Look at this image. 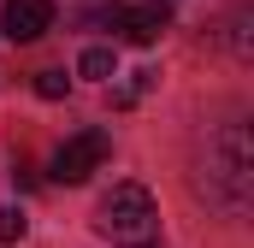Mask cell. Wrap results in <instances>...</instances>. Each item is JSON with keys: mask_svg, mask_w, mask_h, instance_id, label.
I'll return each mask as SVG.
<instances>
[{"mask_svg": "<svg viewBox=\"0 0 254 248\" xmlns=\"http://www.w3.org/2000/svg\"><path fill=\"white\" fill-rule=\"evenodd\" d=\"M95 225H101V237H113V243H125V248H154V237H160V207H154V195L142 184H119L101 201Z\"/></svg>", "mask_w": 254, "mask_h": 248, "instance_id": "cell-2", "label": "cell"}, {"mask_svg": "<svg viewBox=\"0 0 254 248\" xmlns=\"http://www.w3.org/2000/svg\"><path fill=\"white\" fill-rule=\"evenodd\" d=\"M95 18H101V24H113L130 48H148V42H160V36L172 30V6H166V0H142V6H101Z\"/></svg>", "mask_w": 254, "mask_h": 248, "instance_id": "cell-4", "label": "cell"}, {"mask_svg": "<svg viewBox=\"0 0 254 248\" xmlns=\"http://www.w3.org/2000/svg\"><path fill=\"white\" fill-rule=\"evenodd\" d=\"M107 154H113V136H107L101 124L77 130L71 142H60V154H54V184H89V178L107 166Z\"/></svg>", "mask_w": 254, "mask_h": 248, "instance_id": "cell-3", "label": "cell"}, {"mask_svg": "<svg viewBox=\"0 0 254 248\" xmlns=\"http://www.w3.org/2000/svg\"><path fill=\"white\" fill-rule=\"evenodd\" d=\"M54 30V0H6L0 6V36L6 42H42Z\"/></svg>", "mask_w": 254, "mask_h": 248, "instance_id": "cell-5", "label": "cell"}, {"mask_svg": "<svg viewBox=\"0 0 254 248\" xmlns=\"http://www.w3.org/2000/svg\"><path fill=\"white\" fill-rule=\"evenodd\" d=\"M77 71L95 77V83H107V77H113V48H89V54L77 60Z\"/></svg>", "mask_w": 254, "mask_h": 248, "instance_id": "cell-7", "label": "cell"}, {"mask_svg": "<svg viewBox=\"0 0 254 248\" xmlns=\"http://www.w3.org/2000/svg\"><path fill=\"white\" fill-rule=\"evenodd\" d=\"M231 54H237V60H249V54H254V36H249V12H243V18H231Z\"/></svg>", "mask_w": 254, "mask_h": 248, "instance_id": "cell-10", "label": "cell"}, {"mask_svg": "<svg viewBox=\"0 0 254 248\" xmlns=\"http://www.w3.org/2000/svg\"><path fill=\"white\" fill-rule=\"evenodd\" d=\"M154 83H160V71H130V83H119V89H113V107H136Z\"/></svg>", "mask_w": 254, "mask_h": 248, "instance_id": "cell-6", "label": "cell"}, {"mask_svg": "<svg viewBox=\"0 0 254 248\" xmlns=\"http://www.w3.org/2000/svg\"><path fill=\"white\" fill-rule=\"evenodd\" d=\"M201 195L219 207V213H249L254 195V136L249 124H225L219 142L207 148V166H201Z\"/></svg>", "mask_w": 254, "mask_h": 248, "instance_id": "cell-1", "label": "cell"}, {"mask_svg": "<svg viewBox=\"0 0 254 248\" xmlns=\"http://www.w3.org/2000/svg\"><path fill=\"white\" fill-rule=\"evenodd\" d=\"M65 89H71L65 71H36V95H42V101H65Z\"/></svg>", "mask_w": 254, "mask_h": 248, "instance_id": "cell-8", "label": "cell"}, {"mask_svg": "<svg viewBox=\"0 0 254 248\" xmlns=\"http://www.w3.org/2000/svg\"><path fill=\"white\" fill-rule=\"evenodd\" d=\"M24 231H30V219L18 207H0V243H24Z\"/></svg>", "mask_w": 254, "mask_h": 248, "instance_id": "cell-9", "label": "cell"}]
</instances>
